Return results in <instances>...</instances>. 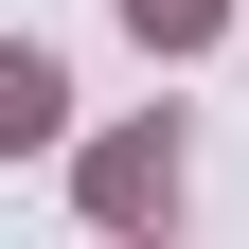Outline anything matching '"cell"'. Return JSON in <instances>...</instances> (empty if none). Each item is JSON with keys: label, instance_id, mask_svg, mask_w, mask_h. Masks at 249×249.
I'll return each instance as SVG.
<instances>
[{"label": "cell", "instance_id": "obj_1", "mask_svg": "<svg viewBox=\"0 0 249 249\" xmlns=\"http://www.w3.org/2000/svg\"><path fill=\"white\" fill-rule=\"evenodd\" d=\"M53 107H71V89H53V53H0V142H53Z\"/></svg>", "mask_w": 249, "mask_h": 249}]
</instances>
